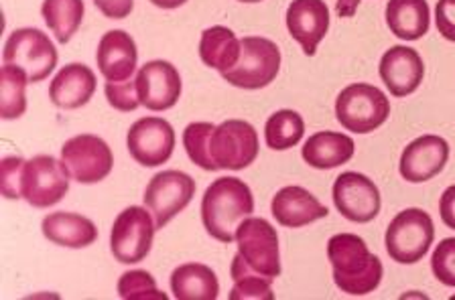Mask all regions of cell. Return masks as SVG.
Masks as SVG:
<instances>
[{"label": "cell", "instance_id": "obj_1", "mask_svg": "<svg viewBox=\"0 0 455 300\" xmlns=\"http://www.w3.org/2000/svg\"><path fill=\"white\" fill-rule=\"evenodd\" d=\"M327 258L333 268V282L350 296H364L382 282V262L370 254L366 241L354 233H338L327 241Z\"/></svg>", "mask_w": 455, "mask_h": 300}, {"label": "cell", "instance_id": "obj_2", "mask_svg": "<svg viewBox=\"0 0 455 300\" xmlns=\"http://www.w3.org/2000/svg\"><path fill=\"white\" fill-rule=\"evenodd\" d=\"M254 211L251 187L236 177L213 181L202 199V221L205 232L222 244L236 240L238 225Z\"/></svg>", "mask_w": 455, "mask_h": 300}, {"label": "cell", "instance_id": "obj_3", "mask_svg": "<svg viewBox=\"0 0 455 300\" xmlns=\"http://www.w3.org/2000/svg\"><path fill=\"white\" fill-rule=\"evenodd\" d=\"M390 116V102L384 91L370 83H352L336 99V118L346 130L374 132Z\"/></svg>", "mask_w": 455, "mask_h": 300}, {"label": "cell", "instance_id": "obj_4", "mask_svg": "<svg viewBox=\"0 0 455 300\" xmlns=\"http://www.w3.org/2000/svg\"><path fill=\"white\" fill-rule=\"evenodd\" d=\"M240 45V59L232 69L224 71V80L242 90H260L273 83L281 69V51L276 43L265 37H244Z\"/></svg>", "mask_w": 455, "mask_h": 300}, {"label": "cell", "instance_id": "obj_5", "mask_svg": "<svg viewBox=\"0 0 455 300\" xmlns=\"http://www.w3.org/2000/svg\"><path fill=\"white\" fill-rule=\"evenodd\" d=\"M435 240V227L429 213L423 209H404L390 221L384 244L390 260L398 264H417L423 260Z\"/></svg>", "mask_w": 455, "mask_h": 300}, {"label": "cell", "instance_id": "obj_6", "mask_svg": "<svg viewBox=\"0 0 455 300\" xmlns=\"http://www.w3.org/2000/svg\"><path fill=\"white\" fill-rule=\"evenodd\" d=\"M71 173L66 162L57 161L52 154L33 156L25 162L20 193L35 209H49L61 201L69 191Z\"/></svg>", "mask_w": 455, "mask_h": 300}, {"label": "cell", "instance_id": "obj_7", "mask_svg": "<svg viewBox=\"0 0 455 300\" xmlns=\"http://www.w3.org/2000/svg\"><path fill=\"white\" fill-rule=\"evenodd\" d=\"M3 59L6 66L23 69L28 83H37L55 69L57 49L39 28H17L4 43Z\"/></svg>", "mask_w": 455, "mask_h": 300}, {"label": "cell", "instance_id": "obj_8", "mask_svg": "<svg viewBox=\"0 0 455 300\" xmlns=\"http://www.w3.org/2000/svg\"><path fill=\"white\" fill-rule=\"evenodd\" d=\"M155 217L145 207L132 205L120 211L110 232V252L120 264L142 262L151 252L155 238Z\"/></svg>", "mask_w": 455, "mask_h": 300}, {"label": "cell", "instance_id": "obj_9", "mask_svg": "<svg viewBox=\"0 0 455 300\" xmlns=\"http://www.w3.org/2000/svg\"><path fill=\"white\" fill-rule=\"evenodd\" d=\"M210 156L216 169L242 170L259 156V134L244 120H226L213 128L210 138Z\"/></svg>", "mask_w": 455, "mask_h": 300}, {"label": "cell", "instance_id": "obj_10", "mask_svg": "<svg viewBox=\"0 0 455 300\" xmlns=\"http://www.w3.org/2000/svg\"><path fill=\"white\" fill-rule=\"evenodd\" d=\"M238 254L256 272L268 278L270 282L281 276L279 235L262 217H246L236 230Z\"/></svg>", "mask_w": 455, "mask_h": 300}, {"label": "cell", "instance_id": "obj_11", "mask_svg": "<svg viewBox=\"0 0 455 300\" xmlns=\"http://www.w3.org/2000/svg\"><path fill=\"white\" fill-rule=\"evenodd\" d=\"M196 195V181L181 170H163L155 175L145 189V205L153 213L156 230H163L171 219L191 203Z\"/></svg>", "mask_w": 455, "mask_h": 300}, {"label": "cell", "instance_id": "obj_12", "mask_svg": "<svg viewBox=\"0 0 455 300\" xmlns=\"http://www.w3.org/2000/svg\"><path fill=\"white\" fill-rule=\"evenodd\" d=\"M61 161L69 169L71 178L82 185L104 181L112 173L114 156L108 142L94 134H80L61 146Z\"/></svg>", "mask_w": 455, "mask_h": 300}, {"label": "cell", "instance_id": "obj_13", "mask_svg": "<svg viewBox=\"0 0 455 300\" xmlns=\"http://www.w3.org/2000/svg\"><path fill=\"white\" fill-rule=\"evenodd\" d=\"M126 146L132 159L142 167H159L173 154L175 130L163 118H140L128 130Z\"/></svg>", "mask_w": 455, "mask_h": 300}, {"label": "cell", "instance_id": "obj_14", "mask_svg": "<svg viewBox=\"0 0 455 300\" xmlns=\"http://www.w3.org/2000/svg\"><path fill=\"white\" fill-rule=\"evenodd\" d=\"M333 203L346 219L368 224L380 213V191L366 175L341 173L333 183Z\"/></svg>", "mask_w": 455, "mask_h": 300}, {"label": "cell", "instance_id": "obj_15", "mask_svg": "<svg viewBox=\"0 0 455 300\" xmlns=\"http://www.w3.org/2000/svg\"><path fill=\"white\" fill-rule=\"evenodd\" d=\"M140 106L151 112H165L180 102L181 75L169 61L145 63L137 74Z\"/></svg>", "mask_w": 455, "mask_h": 300}, {"label": "cell", "instance_id": "obj_16", "mask_svg": "<svg viewBox=\"0 0 455 300\" xmlns=\"http://www.w3.org/2000/svg\"><path fill=\"white\" fill-rule=\"evenodd\" d=\"M450 159V145L435 134H425L403 150L401 175L409 183H425L437 177Z\"/></svg>", "mask_w": 455, "mask_h": 300}, {"label": "cell", "instance_id": "obj_17", "mask_svg": "<svg viewBox=\"0 0 455 300\" xmlns=\"http://www.w3.org/2000/svg\"><path fill=\"white\" fill-rule=\"evenodd\" d=\"M287 28L303 53L313 57L330 28V9L325 0H293L287 9Z\"/></svg>", "mask_w": 455, "mask_h": 300}, {"label": "cell", "instance_id": "obj_18", "mask_svg": "<svg viewBox=\"0 0 455 300\" xmlns=\"http://www.w3.org/2000/svg\"><path fill=\"white\" fill-rule=\"evenodd\" d=\"M380 77L395 98L411 96L425 77L421 55L411 47H390L380 59Z\"/></svg>", "mask_w": 455, "mask_h": 300}, {"label": "cell", "instance_id": "obj_19", "mask_svg": "<svg viewBox=\"0 0 455 300\" xmlns=\"http://www.w3.org/2000/svg\"><path fill=\"white\" fill-rule=\"evenodd\" d=\"M96 61L106 82H126L137 71V43L124 31H108L98 43Z\"/></svg>", "mask_w": 455, "mask_h": 300}, {"label": "cell", "instance_id": "obj_20", "mask_svg": "<svg viewBox=\"0 0 455 300\" xmlns=\"http://www.w3.org/2000/svg\"><path fill=\"white\" fill-rule=\"evenodd\" d=\"M96 91V74L84 63H69L53 77L49 99L61 110H77L85 106Z\"/></svg>", "mask_w": 455, "mask_h": 300}, {"label": "cell", "instance_id": "obj_21", "mask_svg": "<svg viewBox=\"0 0 455 300\" xmlns=\"http://www.w3.org/2000/svg\"><path fill=\"white\" fill-rule=\"evenodd\" d=\"M270 211H273L276 224H281L283 227H293V230L323 219L330 213L327 207L319 203L307 189L297 187V185H291V187H284L276 193L273 203H270Z\"/></svg>", "mask_w": 455, "mask_h": 300}, {"label": "cell", "instance_id": "obj_22", "mask_svg": "<svg viewBox=\"0 0 455 300\" xmlns=\"http://www.w3.org/2000/svg\"><path fill=\"white\" fill-rule=\"evenodd\" d=\"M41 230L52 244L71 249L88 248L98 240V227L94 225V221L77 216V213H49L41 221Z\"/></svg>", "mask_w": 455, "mask_h": 300}, {"label": "cell", "instance_id": "obj_23", "mask_svg": "<svg viewBox=\"0 0 455 300\" xmlns=\"http://www.w3.org/2000/svg\"><path fill=\"white\" fill-rule=\"evenodd\" d=\"M355 145L350 137L341 132H317L309 137L303 146V159L313 169L327 170L352 161Z\"/></svg>", "mask_w": 455, "mask_h": 300}, {"label": "cell", "instance_id": "obj_24", "mask_svg": "<svg viewBox=\"0 0 455 300\" xmlns=\"http://www.w3.org/2000/svg\"><path fill=\"white\" fill-rule=\"evenodd\" d=\"M429 4L427 0H388L387 25L395 37L417 41L429 31Z\"/></svg>", "mask_w": 455, "mask_h": 300}, {"label": "cell", "instance_id": "obj_25", "mask_svg": "<svg viewBox=\"0 0 455 300\" xmlns=\"http://www.w3.org/2000/svg\"><path fill=\"white\" fill-rule=\"evenodd\" d=\"M171 290L177 300H216L220 282L205 264H183L171 274Z\"/></svg>", "mask_w": 455, "mask_h": 300}, {"label": "cell", "instance_id": "obj_26", "mask_svg": "<svg viewBox=\"0 0 455 300\" xmlns=\"http://www.w3.org/2000/svg\"><path fill=\"white\" fill-rule=\"evenodd\" d=\"M240 41L228 27H210L202 33L199 41V57L208 67L218 69L220 74L232 69L240 59Z\"/></svg>", "mask_w": 455, "mask_h": 300}, {"label": "cell", "instance_id": "obj_27", "mask_svg": "<svg viewBox=\"0 0 455 300\" xmlns=\"http://www.w3.org/2000/svg\"><path fill=\"white\" fill-rule=\"evenodd\" d=\"M84 0H43L41 14L55 39L66 45L84 20Z\"/></svg>", "mask_w": 455, "mask_h": 300}, {"label": "cell", "instance_id": "obj_28", "mask_svg": "<svg viewBox=\"0 0 455 300\" xmlns=\"http://www.w3.org/2000/svg\"><path fill=\"white\" fill-rule=\"evenodd\" d=\"M27 83L28 77L23 69L4 63L0 69V116L3 120H17L25 114Z\"/></svg>", "mask_w": 455, "mask_h": 300}, {"label": "cell", "instance_id": "obj_29", "mask_svg": "<svg viewBox=\"0 0 455 300\" xmlns=\"http://www.w3.org/2000/svg\"><path fill=\"white\" fill-rule=\"evenodd\" d=\"M230 274L234 280V288L230 292V300H273V288L270 280L252 270L244 262L240 254L234 256Z\"/></svg>", "mask_w": 455, "mask_h": 300}, {"label": "cell", "instance_id": "obj_30", "mask_svg": "<svg viewBox=\"0 0 455 300\" xmlns=\"http://www.w3.org/2000/svg\"><path fill=\"white\" fill-rule=\"evenodd\" d=\"M305 134L301 114L295 110H279L267 120L265 140L273 150H289L299 145Z\"/></svg>", "mask_w": 455, "mask_h": 300}, {"label": "cell", "instance_id": "obj_31", "mask_svg": "<svg viewBox=\"0 0 455 300\" xmlns=\"http://www.w3.org/2000/svg\"><path fill=\"white\" fill-rule=\"evenodd\" d=\"M213 124L210 122H191L183 132V146L188 150V156L191 162L204 170H218L210 156V138L213 132Z\"/></svg>", "mask_w": 455, "mask_h": 300}, {"label": "cell", "instance_id": "obj_32", "mask_svg": "<svg viewBox=\"0 0 455 300\" xmlns=\"http://www.w3.org/2000/svg\"><path fill=\"white\" fill-rule=\"evenodd\" d=\"M118 295L124 300H167L165 292L156 288L155 278L145 270H131L120 276Z\"/></svg>", "mask_w": 455, "mask_h": 300}, {"label": "cell", "instance_id": "obj_33", "mask_svg": "<svg viewBox=\"0 0 455 300\" xmlns=\"http://www.w3.org/2000/svg\"><path fill=\"white\" fill-rule=\"evenodd\" d=\"M104 91L108 104L118 112H134L140 106L137 77L126 82H106Z\"/></svg>", "mask_w": 455, "mask_h": 300}, {"label": "cell", "instance_id": "obj_34", "mask_svg": "<svg viewBox=\"0 0 455 300\" xmlns=\"http://www.w3.org/2000/svg\"><path fill=\"white\" fill-rule=\"evenodd\" d=\"M431 270L441 284L455 288V238L439 241L431 258Z\"/></svg>", "mask_w": 455, "mask_h": 300}, {"label": "cell", "instance_id": "obj_35", "mask_svg": "<svg viewBox=\"0 0 455 300\" xmlns=\"http://www.w3.org/2000/svg\"><path fill=\"white\" fill-rule=\"evenodd\" d=\"M25 159L20 156H6L0 164V173H3V195L6 199H20V181H23V169Z\"/></svg>", "mask_w": 455, "mask_h": 300}, {"label": "cell", "instance_id": "obj_36", "mask_svg": "<svg viewBox=\"0 0 455 300\" xmlns=\"http://www.w3.org/2000/svg\"><path fill=\"white\" fill-rule=\"evenodd\" d=\"M435 23L441 37L455 43V0H437Z\"/></svg>", "mask_w": 455, "mask_h": 300}, {"label": "cell", "instance_id": "obj_37", "mask_svg": "<svg viewBox=\"0 0 455 300\" xmlns=\"http://www.w3.org/2000/svg\"><path fill=\"white\" fill-rule=\"evenodd\" d=\"M94 4L108 19H126L134 9V0H94Z\"/></svg>", "mask_w": 455, "mask_h": 300}, {"label": "cell", "instance_id": "obj_38", "mask_svg": "<svg viewBox=\"0 0 455 300\" xmlns=\"http://www.w3.org/2000/svg\"><path fill=\"white\" fill-rule=\"evenodd\" d=\"M439 213H441V219H443V224L450 227V230H455V185L447 187L443 191V195H441Z\"/></svg>", "mask_w": 455, "mask_h": 300}, {"label": "cell", "instance_id": "obj_39", "mask_svg": "<svg viewBox=\"0 0 455 300\" xmlns=\"http://www.w3.org/2000/svg\"><path fill=\"white\" fill-rule=\"evenodd\" d=\"M360 4V0H338V12L339 17H352L355 6Z\"/></svg>", "mask_w": 455, "mask_h": 300}, {"label": "cell", "instance_id": "obj_40", "mask_svg": "<svg viewBox=\"0 0 455 300\" xmlns=\"http://www.w3.org/2000/svg\"><path fill=\"white\" fill-rule=\"evenodd\" d=\"M151 3L155 6H159V9L171 11V9H180V6H183L188 0H151Z\"/></svg>", "mask_w": 455, "mask_h": 300}, {"label": "cell", "instance_id": "obj_41", "mask_svg": "<svg viewBox=\"0 0 455 300\" xmlns=\"http://www.w3.org/2000/svg\"><path fill=\"white\" fill-rule=\"evenodd\" d=\"M240 3H260V0H240Z\"/></svg>", "mask_w": 455, "mask_h": 300}]
</instances>
